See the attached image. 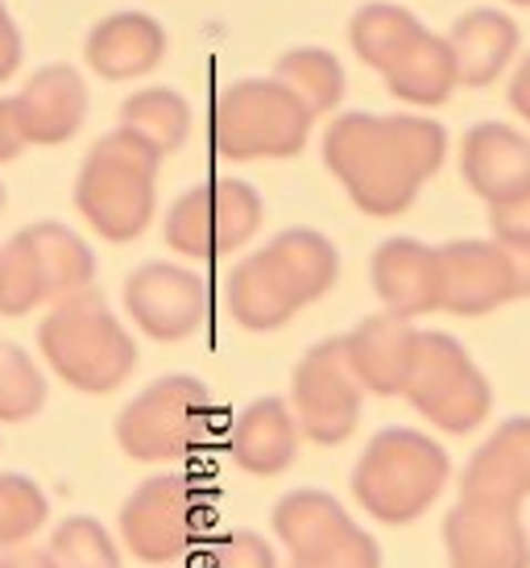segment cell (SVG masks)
I'll return each mask as SVG.
<instances>
[{"label":"cell","mask_w":530,"mask_h":568,"mask_svg":"<svg viewBox=\"0 0 530 568\" xmlns=\"http://www.w3.org/2000/svg\"><path fill=\"white\" fill-rule=\"evenodd\" d=\"M369 283H374L381 312L402 320H419L439 312V245L419 237L381 241L369 257Z\"/></svg>","instance_id":"cell-15"},{"label":"cell","mask_w":530,"mask_h":568,"mask_svg":"<svg viewBox=\"0 0 530 568\" xmlns=\"http://www.w3.org/2000/svg\"><path fill=\"white\" fill-rule=\"evenodd\" d=\"M38 348L50 374H59L79 395H112L137 369V341L95 286L50 303L38 324Z\"/></svg>","instance_id":"cell-2"},{"label":"cell","mask_w":530,"mask_h":568,"mask_svg":"<svg viewBox=\"0 0 530 568\" xmlns=\"http://www.w3.org/2000/svg\"><path fill=\"white\" fill-rule=\"evenodd\" d=\"M452 481V457L419 427H381L353 465V498L369 519L406 527Z\"/></svg>","instance_id":"cell-3"},{"label":"cell","mask_w":530,"mask_h":568,"mask_svg":"<svg viewBox=\"0 0 530 568\" xmlns=\"http://www.w3.org/2000/svg\"><path fill=\"white\" fill-rule=\"evenodd\" d=\"M315 116L274 75L236 80L212 109V145L228 162L295 159L312 138Z\"/></svg>","instance_id":"cell-7"},{"label":"cell","mask_w":530,"mask_h":568,"mask_svg":"<svg viewBox=\"0 0 530 568\" xmlns=\"http://www.w3.org/2000/svg\"><path fill=\"white\" fill-rule=\"evenodd\" d=\"M50 498L26 474H0V556L30 548V539L47 527Z\"/></svg>","instance_id":"cell-30"},{"label":"cell","mask_w":530,"mask_h":568,"mask_svg":"<svg viewBox=\"0 0 530 568\" xmlns=\"http://www.w3.org/2000/svg\"><path fill=\"white\" fill-rule=\"evenodd\" d=\"M203 568H278V552L274 544L249 527H236V531H224L216 536L200 556Z\"/></svg>","instance_id":"cell-34"},{"label":"cell","mask_w":530,"mask_h":568,"mask_svg":"<svg viewBox=\"0 0 530 568\" xmlns=\"http://www.w3.org/2000/svg\"><path fill=\"white\" fill-rule=\"evenodd\" d=\"M21 233L30 241L38 266H42L50 303L71 300L79 291H92L95 253L75 229H67V224H59V221H38V224H30V229H21Z\"/></svg>","instance_id":"cell-26"},{"label":"cell","mask_w":530,"mask_h":568,"mask_svg":"<svg viewBox=\"0 0 530 568\" xmlns=\"http://www.w3.org/2000/svg\"><path fill=\"white\" fill-rule=\"evenodd\" d=\"M121 544L141 565H179L207 548L212 494L191 474L145 477L121 506Z\"/></svg>","instance_id":"cell-6"},{"label":"cell","mask_w":530,"mask_h":568,"mask_svg":"<svg viewBox=\"0 0 530 568\" xmlns=\"http://www.w3.org/2000/svg\"><path fill=\"white\" fill-rule=\"evenodd\" d=\"M274 80L295 95L303 109L312 116H324V112H336L344 100V67L340 59L324 47H295L286 50L278 63H274Z\"/></svg>","instance_id":"cell-29"},{"label":"cell","mask_w":530,"mask_h":568,"mask_svg":"<svg viewBox=\"0 0 530 568\" xmlns=\"http://www.w3.org/2000/svg\"><path fill=\"white\" fill-rule=\"evenodd\" d=\"M506 253V266L514 278V300H530V237H493Z\"/></svg>","instance_id":"cell-37"},{"label":"cell","mask_w":530,"mask_h":568,"mask_svg":"<svg viewBox=\"0 0 530 568\" xmlns=\"http://www.w3.org/2000/svg\"><path fill=\"white\" fill-rule=\"evenodd\" d=\"M228 312L241 328L274 332L282 324H291L303 312V303L291 291V283L282 278V270L274 266V257L257 250L249 257H241L228 274Z\"/></svg>","instance_id":"cell-24"},{"label":"cell","mask_w":530,"mask_h":568,"mask_svg":"<svg viewBox=\"0 0 530 568\" xmlns=\"http://www.w3.org/2000/svg\"><path fill=\"white\" fill-rule=\"evenodd\" d=\"M26 145H30V138H26V129H21L13 95H9V100L0 95V166H4V162H13Z\"/></svg>","instance_id":"cell-39"},{"label":"cell","mask_w":530,"mask_h":568,"mask_svg":"<svg viewBox=\"0 0 530 568\" xmlns=\"http://www.w3.org/2000/svg\"><path fill=\"white\" fill-rule=\"evenodd\" d=\"M381 83L394 100H402L410 109H439L448 104L452 92L460 88V71H456L448 33L422 30L410 47L381 71Z\"/></svg>","instance_id":"cell-23"},{"label":"cell","mask_w":530,"mask_h":568,"mask_svg":"<svg viewBox=\"0 0 530 568\" xmlns=\"http://www.w3.org/2000/svg\"><path fill=\"white\" fill-rule=\"evenodd\" d=\"M344 353H348V365L365 386V395L394 398L402 395L410 382L415 353H419V328H415V320L377 312L344 336Z\"/></svg>","instance_id":"cell-16"},{"label":"cell","mask_w":530,"mask_h":568,"mask_svg":"<svg viewBox=\"0 0 530 568\" xmlns=\"http://www.w3.org/2000/svg\"><path fill=\"white\" fill-rule=\"evenodd\" d=\"M514 300V278L498 241L460 237L439 245V312L477 320Z\"/></svg>","instance_id":"cell-13"},{"label":"cell","mask_w":530,"mask_h":568,"mask_svg":"<svg viewBox=\"0 0 530 568\" xmlns=\"http://www.w3.org/2000/svg\"><path fill=\"white\" fill-rule=\"evenodd\" d=\"M42 303H50L42 266H38L26 233H13L0 245V316H30L33 307H42Z\"/></svg>","instance_id":"cell-32"},{"label":"cell","mask_w":530,"mask_h":568,"mask_svg":"<svg viewBox=\"0 0 530 568\" xmlns=\"http://www.w3.org/2000/svg\"><path fill=\"white\" fill-rule=\"evenodd\" d=\"M324 162L365 216H402L448 162V129L419 112H340Z\"/></svg>","instance_id":"cell-1"},{"label":"cell","mask_w":530,"mask_h":568,"mask_svg":"<svg viewBox=\"0 0 530 568\" xmlns=\"http://www.w3.org/2000/svg\"><path fill=\"white\" fill-rule=\"evenodd\" d=\"M448 47H452L456 71H460V88H493L501 75L514 71L522 30L506 9L481 4V9L456 17L448 30Z\"/></svg>","instance_id":"cell-21"},{"label":"cell","mask_w":530,"mask_h":568,"mask_svg":"<svg viewBox=\"0 0 530 568\" xmlns=\"http://www.w3.org/2000/svg\"><path fill=\"white\" fill-rule=\"evenodd\" d=\"M116 129L141 138L166 159L174 150H183V142L191 138V104L174 88H141L121 104Z\"/></svg>","instance_id":"cell-28"},{"label":"cell","mask_w":530,"mask_h":568,"mask_svg":"<svg viewBox=\"0 0 530 568\" xmlns=\"http://www.w3.org/2000/svg\"><path fill=\"white\" fill-rule=\"evenodd\" d=\"M489 229L493 237H530V187L489 207Z\"/></svg>","instance_id":"cell-36"},{"label":"cell","mask_w":530,"mask_h":568,"mask_svg":"<svg viewBox=\"0 0 530 568\" xmlns=\"http://www.w3.org/2000/svg\"><path fill=\"white\" fill-rule=\"evenodd\" d=\"M47 407V374L13 341H0V424H26Z\"/></svg>","instance_id":"cell-33"},{"label":"cell","mask_w":530,"mask_h":568,"mask_svg":"<svg viewBox=\"0 0 530 568\" xmlns=\"http://www.w3.org/2000/svg\"><path fill=\"white\" fill-rule=\"evenodd\" d=\"M269 527H274V539L291 552V560H307V556H319L336 548L344 536L357 531L353 515L344 510V503L328 489H291L274 503V515H269Z\"/></svg>","instance_id":"cell-22"},{"label":"cell","mask_w":530,"mask_h":568,"mask_svg":"<svg viewBox=\"0 0 530 568\" xmlns=\"http://www.w3.org/2000/svg\"><path fill=\"white\" fill-rule=\"evenodd\" d=\"M265 221L262 195L245 179H203L166 212L162 237L191 262H220L249 245Z\"/></svg>","instance_id":"cell-9"},{"label":"cell","mask_w":530,"mask_h":568,"mask_svg":"<svg viewBox=\"0 0 530 568\" xmlns=\"http://www.w3.org/2000/svg\"><path fill=\"white\" fill-rule=\"evenodd\" d=\"M216 432L212 390L191 374L154 378L116 415V444L141 465H179L207 448Z\"/></svg>","instance_id":"cell-5"},{"label":"cell","mask_w":530,"mask_h":568,"mask_svg":"<svg viewBox=\"0 0 530 568\" xmlns=\"http://www.w3.org/2000/svg\"><path fill=\"white\" fill-rule=\"evenodd\" d=\"M187 568H203V565H187Z\"/></svg>","instance_id":"cell-44"},{"label":"cell","mask_w":530,"mask_h":568,"mask_svg":"<svg viewBox=\"0 0 530 568\" xmlns=\"http://www.w3.org/2000/svg\"><path fill=\"white\" fill-rule=\"evenodd\" d=\"M460 498L522 510L530 498V415H514L485 436L460 469Z\"/></svg>","instance_id":"cell-14"},{"label":"cell","mask_w":530,"mask_h":568,"mask_svg":"<svg viewBox=\"0 0 530 568\" xmlns=\"http://www.w3.org/2000/svg\"><path fill=\"white\" fill-rule=\"evenodd\" d=\"M448 568H530V531L522 510L460 503L444 515Z\"/></svg>","instance_id":"cell-12"},{"label":"cell","mask_w":530,"mask_h":568,"mask_svg":"<svg viewBox=\"0 0 530 568\" xmlns=\"http://www.w3.org/2000/svg\"><path fill=\"white\" fill-rule=\"evenodd\" d=\"M13 104L30 145H63L83 129L92 95H88V80L79 75L75 67L47 63L21 83Z\"/></svg>","instance_id":"cell-17"},{"label":"cell","mask_w":530,"mask_h":568,"mask_svg":"<svg viewBox=\"0 0 530 568\" xmlns=\"http://www.w3.org/2000/svg\"><path fill=\"white\" fill-rule=\"evenodd\" d=\"M291 568H381V548L369 531H353L344 536L336 548L319 556H307V560H291Z\"/></svg>","instance_id":"cell-35"},{"label":"cell","mask_w":530,"mask_h":568,"mask_svg":"<svg viewBox=\"0 0 530 568\" xmlns=\"http://www.w3.org/2000/svg\"><path fill=\"white\" fill-rule=\"evenodd\" d=\"M0 207H4V183H0Z\"/></svg>","instance_id":"cell-43"},{"label":"cell","mask_w":530,"mask_h":568,"mask_svg":"<svg viewBox=\"0 0 530 568\" xmlns=\"http://www.w3.org/2000/svg\"><path fill=\"white\" fill-rule=\"evenodd\" d=\"M47 552L59 568H121V544L92 515H67L50 531Z\"/></svg>","instance_id":"cell-31"},{"label":"cell","mask_w":530,"mask_h":568,"mask_svg":"<svg viewBox=\"0 0 530 568\" xmlns=\"http://www.w3.org/2000/svg\"><path fill=\"white\" fill-rule=\"evenodd\" d=\"M360 407H365V386L348 365L344 336H328L298 357L295 374H291V410H295L303 440L319 444V448L353 440Z\"/></svg>","instance_id":"cell-10"},{"label":"cell","mask_w":530,"mask_h":568,"mask_svg":"<svg viewBox=\"0 0 530 568\" xmlns=\"http://www.w3.org/2000/svg\"><path fill=\"white\" fill-rule=\"evenodd\" d=\"M460 174L485 207L530 187V138L506 121H477L460 138Z\"/></svg>","instance_id":"cell-19"},{"label":"cell","mask_w":530,"mask_h":568,"mask_svg":"<svg viewBox=\"0 0 530 568\" xmlns=\"http://www.w3.org/2000/svg\"><path fill=\"white\" fill-rule=\"evenodd\" d=\"M83 59L92 67V75L109 83L154 75L166 59V26L141 9L100 17L83 42Z\"/></svg>","instance_id":"cell-18"},{"label":"cell","mask_w":530,"mask_h":568,"mask_svg":"<svg viewBox=\"0 0 530 568\" xmlns=\"http://www.w3.org/2000/svg\"><path fill=\"white\" fill-rule=\"evenodd\" d=\"M262 250L274 257V266L282 270V278L291 283L303 307L324 300L340 278V253L315 229H282L278 237L265 241Z\"/></svg>","instance_id":"cell-25"},{"label":"cell","mask_w":530,"mask_h":568,"mask_svg":"<svg viewBox=\"0 0 530 568\" xmlns=\"http://www.w3.org/2000/svg\"><path fill=\"white\" fill-rule=\"evenodd\" d=\"M157 166L162 154L125 129H112L88 150L75 179V207L92 233L129 245L154 224Z\"/></svg>","instance_id":"cell-4"},{"label":"cell","mask_w":530,"mask_h":568,"mask_svg":"<svg viewBox=\"0 0 530 568\" xmlns=\"http://www.w3.org/2000/svg\"><path fill=\"white\" fill-rule=\"evenodd\" d=\"M402 398L448 436H472L493 410V386L452 332H419L415 369Z\"/></svg>","instance_id":"cell-8"},{"label":"cell","mask_w":530,"mask_h":568,"mask_svg":"<svg viewBox=\"0 0 530 568\" xmlns=\"http://www.w3.org/2000/svg\"><path fill=\"white\" fill-rule=\"evenodd\" d=\"M125 312L150 341L179 345L207 320V283L174 262H145L125 278Z\"/></svg>","instance_id":"cell-11"},{"label":"cell","mask_w":530,"mask_h":568,"mask_svg":"<svg viewBox=\"0 0 530 568\" xmlns=\"http://www.w3.org/2000/svg\"><path fill=\"white\" fill-rule=\"evenodd\" d=\"M506 100H510V109L518 112V121L530 129V54H522V59H518V67L510 71Z\"/></svg>","instance_id":"cell-40"},{"label":"cell","mask_w":530,"mask_h":568,"mask_svg":"<svg viewBox=\"0 0 530 568\" xmlns=\"http://www.w3.org/2000/svg\"><path fill=\"white\" fill-rule=\"evenodd\" d=\"M0 568H59L47 548H17V552L0 556Z\"/></svg>","instance_id":"cell-41"},{"label":"cell","mask_w":530,"mask_h":568,"mask_svg":"<svg viewBox=\"0 0 530 568\" xmlns=\"http://www.w3.org/2000/svg\"><path fill=\"white\" fill-rule=\"evenodd\" d=\"M298 444H303V432H298L291 403L278 395H265L236 410L224 448H228L236 469H245L253 477H278L295 465Z\"/></svg>","instance_id":"cell-20"},{"label":"cell","mask_w":530,"mask_h":568,"mask_svg":"<svg viewBox=\"0 0 530 568\" xmlns=\"http://www.w3.org/2000/svg\"><path fill=\"white\" fill-rule=\"evenodd\" d=\"M427 30L419 17L402 9V4H390V0H369L360 4L353 21H348V42H353V54H357L365 67H374L377 75L402 54L419 33Z\"/></svg>","instance_id":"cell-27"},{"label":"cell","mask_w":530,"mask_h":568,"mask_svg":"<svg viewBox=\"0 0 530 568\" xmlns=\"http://www.w3.org/2000/svg\"><path fill=\"white\" fill-rule=\"evenodd\" d=\"M506 4H514V9H530V0H506Z\"/></svg>","instance_id":"cell-42"},{"label":"cell","mask_w":530,"mask_h":568,"mask_svg":"<svg viewBox=\"0 0 530 568\" xmlns=\"http://www.w3.org/2000/svg\"><path fill=\"white\" fill-rule=\"evenodd\" d=\"M21 59H26V47H21V30H17V21L9 17L4 0H0V83L13 80L17 71H21Z\"/></svg>","instance_id":"cell-38"}]
</instances>
